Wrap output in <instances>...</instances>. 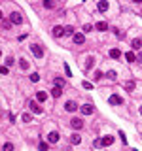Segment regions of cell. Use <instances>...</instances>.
Wrapping results in <instances>:
<instances>
[{"label": "cell", "instance_id": "obj_1", "mask_svg": "<svg viewBox=\"0 0 142 151\" xmlns=\"http://www.w3.org/2000/svg\"><path fill=\"white\" fill-rule=\"evenodd\" d=\"M10 23H11V25H21V23H23V17H21V13L13 11V13L10 15Z\"/></svg>", "mask_w": 142, "mask_h": 151}, {"label": "cell", "instance_id": "obj_2", "mask_svg": "<svg viewBox=\"0 0 142 151\" xmlns=\"http://www.w3.org/2000/svg\"><path fill=\"white\" fill-rule=\"evenodd\" d=\"M70 127H72L74 130H80V129L83 127V121H82L80 117H72V119H70Z\"/></svg>", "mask_w": 142, "mask_h": 151}, {"label": "cell", "instance_id": "obj_3", "mask_svg": "<svg viewBox=\"0 0 142 151\" xmlns=\"http://www.w3.org/2000/svg\"><path fill=\"white\" fill-rule=\"evenodd\" d=\"M28 108H30V112H32V113H36V115L42 113V108H40V106L36 104V100H30V102H28Z\"/></svg>", "mask_w": 142, "mask_h": 151}, {"label": "cell", "instance_id": "obj_4", "mask_svg": "<svg viewBox=\"0 0 142 151\" xmlns=\"http://www.w3.org/2000/svg\"><path fill=\"white\" fill-rule=\"evenodd\" d=\"M30 51H32V55H36V57H44V51H42V47H40V45H36V43H32V45H30Z\"/></svg>", "mask_w": 142, "mask_h": 151}, {"label": "cell", "instance_id": "obj_5", "mask_svg": "<svg viewBox=\"0 0 142 151\" xmlns=\"http://www.w3.org/2000/svg\"><path fill=\"white\" fill-rule=\"evenodd\" d=\"M74 43H76V45H83V43H85L83 32H76V34H74Z\"/></svg>", "mask_w": 142, "mask_h": 151}, {"label": "cell", "instance_id": "obj_6", "mask_svg": "<svg viewBox=\"0 0 142 151\" xmlns=\"http://www.w3.org/2000/svg\"><path fill=\"white\" fill-rule=\"evenodd\" d=\"M64 110H66V112H76V110H78V104H76L74 100H68L66 104H64Z\"/></svg>", "mask_w": 142, "mask_h": 151}, {"label": "cell", "instance_id": "obj_7", "mask_svg": "<svg viewBox=\"0 0 142 151\" xmlns=\"http://www.w3.org/2000/svg\"><path fill=\"white\" fill-rule=\"evenodd\" d=\"M80 110H82V113H83V115H91L93 112H95V108H93L91 104H83Z\"/></svg>", "mask_w": 142, "mask_h": 151}, {"label": "cell", "instance_id": "obj_8", "mask_svg": "<svg viewBox=\"0 0 142 151\" xmlns=\"http://www.w3.org/2000/svg\"><path fill=\"white\" fill-rule=\"evenodd\" d=\"M47 142H49V144H57V142H59V132H49L47 134Z\"/></svg>", "mask_w": 142, "mask_h": 151}, {"label": "cell", "instance_id": "obj_9", "mask_svg": "<svg viewBox=\"0 0 142 151\" xmlns=\"http://www.w3.org/2000/svg\"><path fill=\"white\" fill-rule=\"evenodd\" d=\"M53 36H57V38H61V36H64V27H53Z\"/></svg>", "mask_w": 142, "mask_h": 151}, {"label": "cell", "instance_id": "obj_10", "mask_svg": "<svg viewBox=\"0 0 142 151\" xmlns=\"http://www.w3.org/2000/svg\"><path fill=\"white\" fill-rule=\"evenodd\" d=\"M80 142H82V136H80L78 132H74V134L70 136V144H72V145H78Z\"/></svg>", "mask_w": 142, "mask_h": 151}, {"label": "cell", "instance_id": "obj_11", "mask_svg": "<svg viewBox=\"0 0 142 151\" xmlns=\"http://www.w3.org/2000/svg\"><path fill=\"white\" fill-rule=\"evenodd\" d=\"M110 104L119 106V104H123V98H121V96H117V94H112V96H110Z\"/></svg>", "mask_w": 142, "mask_h": 151}, {"label": "cell", "instance_id": "obj_12", "mask_svg": "<svg viewBox=\"0 0 142 151\" xmlns=\"http://www.w3.org/2000/svg\"><path fill=\"white\" fill-rule=\"evenodd\" d=\"M114 144V136H104L102 140H100V145H104V148H106V145H112Z\"/></svg>", "mask_w": 142, "mask_h": 151}, {"label": "cell", "instance_id": "obj_13", "mask_svg": "<svg viewBox=\"0 0 142 151\" xmlns=\"http://www.w3.org/2000/svg\"><path fill=\"white\" fill-rule=\"evenodd\" d=\"M97 8H99V11H106L108 8H110V4H108L106 0H100V2L97 4Z\"/></svg>", "mask_w": 142, "mask_h": 151}, {"label": "cell", "instance_id": "obj_14", "mask_svg": "<svg viewBox=\"0 0 142 151\" xmlns=\"http://www.w3.org/2000/svg\"><path fill=\"white\" fill-rule=\"evenodd\" d=\"M131 47H133V49H140V47H142V40L140 38H135L131 42Z\"/></svg>", "mask_w": 142, "mask_h": 151}, {"label": "cell", "instance_id": "obj_15", "mask_svg": "<svg viewBox=\"0 0 142 151\" xmlns=\"http://www.w3.org/2000/svg\"><path fill=\"white\" fill-rule=\"evenodd\" d=\"M97 30H100V32H104V30H108V23H104V21H100V23H97V27H95Z\"/></svg>", "mask_w": 142, "mask_h": 151}, {"label": "cell", "instance_id": "obj_16", "mask_svg": "<svg viewBox=\"0 0 142 151\" xmlns=\"http://www.w3.org/2000/svg\"><path fill=\"white\" fill-rule=\"evenodd\" d=\"M36 100H38V102H46V100H47V93H44V91H40V93L36 94Z\"/></svg>", "mask_w": 142, "mask_h": 151}, {"label": "cell", "instance_id": "obj_17", "mask_svg": "<svg viewBox=\"0 0 142 151\" xmlns=\"http://www.w3.org/2000/svg\"><path fill=\"white\" fill-rule=\"evenodd\" d=\"M125 59H127V62H135L136 61V55L133 53V51H127V53H125Z\"/></svg>", "mask_w": 142, "mask_h": 151}, {"label": "cell", "instance_id": "obj_18", "mask_svg": "<svg viewBox=\"0 0 142 151\" xmlns=\"http://www.w3.org/2000/svg\"><path fill=\"white\" fill-rule=\"evenodd\" d=\"M51 94H53L55 98H59L61 94H63V89H61V87H53V89H51Z\"/></svg>", "mask_w": 142, "mask_h": 151}, {"label": "cell", "instance_id": "obj_19", "mask_svg": "<svg viewBox=\"0 0 142 151\" xmlns=\"http://www.w3.org/2000/svg\"><path fill=\"white\" fill-rule=\"evenodd\" d=\"M110 57H112V59H119V57H121V51H119V49H112V51H110Z\"/></svg>", "mask_w": 142, "mask_h": 151}, {"label": "cell", "instance_id": "obj_20", "mask_svg": "<svg viewBox=\"0 0 142 151\" xmlns=\"http://www.w3.org/2000/svg\"><path fill=\"white\" fill-rule=\"evenodd\" d=\"M2 151H13V144H11V142H6V144L2 145Z\"/></svg>", "mask_w": 142, "mask_h": 151}, {"label": "cell", "instance_id": "obj_21", "mask_svg": "<svg viewBox=\"0 0 142 151\" xmlns=\"http://www.w3.org/2000/svg\"><path fill=\"white\" fill-rule=\"evenodd\" d=\"M133 89H135V81L133 79L131 81H125V91H133Z\"/></svg>", "mask_w": 142, "mask_h": 151}, {"label": "cell", "instance_id": "obj_22", "mask_svg": "<svg viewBox=\"0 0 142 151\" xmlns=\"http://www.w3.org/2000/svg\"><path fill=\"white\" fill-rule=\"evenodd\" d=\"M64 34L66 36H74V27H64Z\"/></svg>", "mask_w": 142, "mask_h": 151}, {"label": "cell", "instance_id": "obj_23", "mask_svg": "<svg viewBox=\"0 0 142 151\" xmlns=\"http://www.w3.org/2000/svg\"><path fill=\"white\" fill-rule=\"evenodd\" d=\"M55 87H61V89H63V87H64V79L63 78H55Z\"/></svg>", "mask_w": 142, "mask_h": 151}, {"label": "cell", "instance_id": "obj_24", "mask_svg": "<svg viewBox=\"0 0 142 151\" xmlns=\"http://www.w3.org/2000/svg\"><path fill=\"white\" fill-rule=\"evenodd\" d=\"M21 119H23V123H30V121H32V115H30V113H23Z\"/></svg>", "mask_w": 142, "mask_h": 151}, {"label": "cell", "instance_id": "obj_25", "mask_svg": "<svg viewBox=\"0 0 142 151\" xmlns=\"http://www.w3.org/2000/svg\"><path fill=\"white\" fill-rule=\"evenodd\" d=\"M106 78H108V79H110V81H114V79H116V78H117V74H116V72H114V70H110V72H108V74H106Z\"/></svg>", "mask_w": 142, "mask_h": 151}, {"label": "cell", "instance_id": "obj_26", "mask_svg": "<svg viewBox=\"0 0 142 151\" xmlns=\"http://www.w3.org/2000/svg\"><path fill=\"white\" fill-rule=\"evenodd\" d=\"M38 149H40V151H47V149H49V145H47V144H46V142H40V145H38Z\"/></svg>", "mask_w": 142, "mask_h": 151}, {"label": "cell", "instance_id": "obj_27", "mask_svg": "<svg viewBox=\"0 0 142 151\" xmlns=\"http://www.w3.org/2000/svg\"><path fill=\"white\" fill-rule=\"evenodd\" d=\"M19 66H21V70H27V68H28V62L25 61V59H21V62H19Z\"/></svg>", "mask_w": 142, "mask_h": 151}, {"label": "cell", "instance_id": "obj_28", "mask_svg": "<svg viewBox=\"0 0 142 151\" xmlns=\"http://www.w3.org/2000/svg\"><path fill=\"white\" fill-rule=\"evenodd\" d=\"M30 81H34V83H36V81H40V76L36 74V72H34V74H30Z\"/></svg>", "mask_w": 142, "mask_h": 151}, {"label": "cell", "instance_id": "obj_29", "mask_svg": "<svg viewBox=\"0 0 142 151\" xmlns=\"http://www.w3.org/2000/svg\"><path fill=\"white\" fill-rule=\"evenodd\" d=\"M10 27H11V23H10V21H2V29H4V30H8Z\"/></svg>", "mask_w": 142, "mask_h": 151}, {"label": "cell", "instance_id": "obj_30", "mask_svg": "<svg viewBox=\"0 0 142 151\" xmlns=\"http://www.w3.org/2000/svg\"><path fill=\"white\" fill-rule=\"evenodd\" d=\"M44 8H47V10H51V8H53V2H49V0H46V2H44Z\"/></svg>", "mask_w": 142, "mask_h": 151}, {"label": "cell", "instance_id": "obj_31", "mask_svg": "<svg viewBox=\"0 0 142 151\" xmlns=\"http://www.w3.org/2000/svg\"><path fill=\"white\" fill-rule=\"evenodd\" d=\"M93 30V25H83V32H91Z\"/></svg>", "mask_w": 142, "mask_h": 151}, {"label": "cell", "instance_id": "obj_32", "mask_svg": "<svg viewBox=\"0 0 142 151\" xmlns=\"http://www.w3.org/2000/svg\"><path fill=\"white\" fill-rule=\"evenodd\" d=\"M13 62H15V61H13V57H8V59H6V66H11Z\"/></svg>", "mask_w": 142, "mask_h": 151}, {"label": "cell", "instance_id": "obj_33", "mask_svg": "<svg viewBox=\"0 0 142 151\" xmlns=\"http://www.w3.org/2000/svg\"><path fill=\"white\" fill-rule=\"evenodd\" d=\"M8 72H10V70H8V66H0V74H6V76H8Z\"/></svg>", "mask_w": 142, "mask_h": 151}, {"label": "cell", "instance_id": "obj_34", "mask_svg": "<svg viewBox=\"0 0 142 151\" xmlns=\"http://www.w3.org/2000/svg\"><path fill=\"white\" fill-rule=\"evenodd\" d=\"M82 85H83V89H93V85H91V83H89V81H83Z\"/></svg>", "mask_w": 142, "mask_h": 151}, {"label": "cell", "instance_id": "obj_35", "mask_svg": "<svg viewBox=\"0 0 142 151\" xmlns=\"http://www.w3.org/2000/svg\"><path fill=\"white\" fill-rule=\"evenodd\" d=\"M85 66H87V68H91V66H93V59H91V57L87 59V62H85Z\"/></svg>", "mask_w": 142, "mask_h": 151}, {"label": "cell", "instance_id": "obj_36", "mask_svg": "<svg viewBox=\"0 0 142 151\" xmlns=\"http://www.w3.org/2000/svg\"><path fill=\"white\" fill-rule=\"evenodd\" d=\"M93 78H95V79H97V81H99V79H100V78H102V74H100V72H99V70H97V72H95V76H93Z\"/></svg>", "mask_w": 142, "mask_h": 151}, {"label": "cell", "instance_id": "obj_37", "mask_svg": "<svg viewBox=\"0 0 142 151\" xmlns=\"http://www.w3.org/2000/svg\"><path fill=\"white\" fill-rule=\"evenodd\" d=\"M119 136H121V140H123V144H127V136H125L123 132H119Z\"/></svg>", "mask_w": 142, "mask_h": 151}, {"label": "cell", "instance_id": "obj_38", "mask_svg": "<svg viewBox=\"0 0 142 151\" xmlns=\"http://www.w3.org/2000/svg\"><path fill=\"white\" fill-rule=\"evenodd\" d=\"M64 72H66V76H72V72H70V68H68L66 64H64Z\"/></svg>", "mask_w": 142, "mask_h": 151}, {"label": "cell", "instance_id": "obj_39", "mask_svg": "<svg viewBox=\"0 0 142 151\" xmlns=\"http://www.w3.org/2000/svg\"><path fill=\"white\" fill-rule=\"evenodd\" d=\"M0 19H2V11H0Z\"/></svg>", "mask_w": 142, "mask_h": 151}, {"label": "cell", "instance_id": "obj_40", "mask_svg": "<svg viewBox=\"0 0 142 151\" xmlns=\"http://www.w3.org/2000/svg\"><path fill=\"white\" fill-rule=\"evenodd\" d=\"M140 115H142V108H140Z\"/></svg>", "mask_w": 142, "mask_h": 151}, {"label": "cell", "instance_id": "obj_41", "mask_svg": "<svg viewBox=\"0 0 142 151\" xmlns=\"http://www.w3.org/2000/svg\"><path fill=\"white\" fill-rule=\"evenodd\" d=\"M0 55H2V51H0Z\"/></svg>", "mask_w": 142, "mask_h": 151}]
</instances>
